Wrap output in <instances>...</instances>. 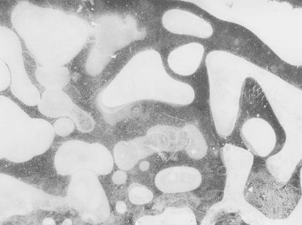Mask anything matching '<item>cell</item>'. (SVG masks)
<instances>
[{"label":"cell","mask_w":302,"mask_h":225,"mask_svg":"<svg viewBox=\"0 0 302 225\" xmlns=\"http://www.w3.org/2000/svg\"><path fill=\"white\" fill-rule=\"evenodd\" d=\"M104 91L109 93L106 105L113 123L125 118L138 102L151 100L184 106L192 103L195 97L192 86L172 77L165 69L160 54L152 49L133 56Z\"/></svg>","instance_id":"1"},{"label":"cell","mask_w":302,"mask_h":225,"mask_svg":"<svg viewBox=\"0 0 302 225\" xmlns=\"http://www.w3.org/2000/svg\"><path fill=\"white\" fill-rule=\"evenodd\" d=\"M188 143L189 137L183 127L157 125L143 136L117 143L114 148V160L120 169L128 170L155 153L185 150Z\"/></svg>","instance_id":"2"},{"label":"cell","mask_w":302,"mask_h":225,"mask_svg":"<svg viewBox=\"0 0 302 225\" xmlns=\"http://www.w3.org/2000/svg\"><path fill=\"white\" fill-rule=\"evenodd\" d=\"M244 196L248 202L268 217H286L300 198V191L293 182L276 180L268 172L251 173L246 182Z\"/></svg>","instance_id":"3"},{"label":"cell","mask_w":302,"mask_h":225,"mask_svg":"<svg viewBox=\"0 0 302 225\" xmlns=\"http://www.w3.org/2000/svg\"><path fill=\"white\" fill-rule=\"evenodd\" d=\"M202 176L196 168L176 166L164 168L157 173L155 184L161 192L174 194L191 191L201 184Z\"/></svg>","instance_id":"4"},{"label":"cell","mask_w":302,"mask_h":225,"mask_svg":"<svg viewBox=\"0 0 302 225\" xmlns=\"http://www.w3.org/2000/svg\"><path fill=\"white\" fill-rule=\"evenodd\" d=\"M241 138L247 148L254 154L265 157L272 152L276 144V136L272 126L258 117L248 119L240 130Z\"/></svg>","instance_id":"5"},{"label":"cell","mask_w":302,"mask_h":225,"mask_svg":"<svg viewBox=\"0 0 302 225\" xmlns=\"http://www.w3.org/2000/svg\"><path fill=\"white\" fill-rule=\"evenodd\" d=\"M195 42L181 45L172 50L167 59L168 65L175 73L184 76L194 74L198 69L204 53H195Z\"/></svg>","instance_id":"6"},{"label":"cell","mask_w":302,"mask_h":225,"mask_svg":"<svg viewBox=\"0 0 302 225\" xmlns=\"http://www.w3.org/2000/svg\"><path fill=\"white\" fill-rule=\"evenodd\" d=\"M138 225H187L196 224L195 216L188 207H168L157 215H148L138 218L135 222Z\"/></svg>","instance_id":"7"},{"label":"cell","mask_w":302,"mask_h":225,"mask_svg":"<svg viewBox=\"0 0 302 225\" xmlns=\"http://www.w3.org/2000/svg\"><path fill=\"white\" fill-rule=\"evenodd\" d=\"M189 137V143L185 151L188 156L194 160L203 158L207 154V146L202 134L193 124L183 127Z\"/></svg>","instance_id":"8"},{"label":"cell","mask_w":302,"mask_h":225,"mask_svg":"<svg viewBox=\"0 0 302 225\" xmlns=\"http://www.w3.org/2000/svg\"><path fill=\"white\" fill-rule=\"evenodd\" d=\"M128 198L136 205H142L151 201L153 198L152 191L146 186L138 183H133L128 188Z\"/></svg>","instance_id":"9"},{"label":"cell","mask_w":302,"mask_h":225,"mask_svg":"<svg viewBox=\"0 0 302 225\" xmlns=\"http://www.w3.org/2000/svg\"><path fill=\"white\" fill-rule=\"evenodd\" d=\"M16 2V1H3L2 4H1V25L10 29L13 31L15 29L13 27L11 17Z\"/></svg>","instance_id":"10"},{"label":"cell","mask_w":302,"mask_h":225,"mask_svg":"<svg viewBox=\"0 0 302 225\" xmlns=\"http://www.w3.org/2000/svg\"><path fill=\"white\" fill-rule=\"evenodd\" d=\"M74 129L73 122L69 119L60 118L54 123V130L59 136L64 137L69 135Z\"/></svg>","instance_id":"11"},{"label":"cell","mask_w":302,"mask_h":225,"mask_svg":"<svg viewBox=\"0 0 302 225\" xmlns=\"http://www.w3.org/2000/svg\"><path fill=\"white\" fill-rule=\"evenodd\" d=\"M127 175L124 170H117L114 173L112 179L113 182L117 185H121L125 183L127 180Z\"/></svg>","instance_id":"12"},{"label":"cell","mask_w":302,"mask_h":225,"mask_svg":"<svg viewBox=\"0 0 302 225\" xmlns=\"http://www.w3.org/2000/svg\"><path fill=\"white\" fill-rule=\"evenodd\" d=\"M116 209L119 213H124L126 211V203L123 201H118L116 204Z\"/></svg>","instance_id":"13"},{"label":"cell","mask_w":302,"mask_h":225,"mask_svg":"<svg viewBox=\"0 0 302 225\" xmlns=\"http://www.w3.org/2000/svg\"><path fill=\"white\" fill-rule=\"evenodd\" d=\"M149 163L148 161H143L139 165V169L141 171H146L149 168Z\"/></svg>","instance_id":"14"},{"label":"cell","mask_w":302,"mask_h":225,"mask_svg":"<svg viewBox=\"0 0 302 225\" xmlns=\"http://www.w3.org/2000/svg\"><path fill=\"white\" fill-rule=\"evenodd\" d=\"M43 224L54 225L55 224V222L51 218L47 217L43 220Z\"/></svg>","instance_id":"15"},{"label":"cell","mask_w":302,"mask_h":225,"mask_svg":"<svg viewBox=\"0 0 302 225\" xmlns=\"http://www.w3.org/2000/svg\"><path fill=\"white\" fill-rule=\"evenodd\" d=\"M72 224V221L69 218H66L63 222L62 223V224L63 225H70Z\"/></svg>","instance_id":"16"}]
</instances>
